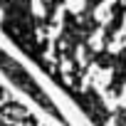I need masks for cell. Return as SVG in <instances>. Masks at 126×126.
Returning a JSON list of instances; mask_svg holds the SVG:
<instances>
[{"label": "cell", "instance_id": "cell-1", "mask_svg": "<svg viewBox=\"0 0 126 126\" xmlns=\"http://www.w3.org/2000/svg\"><path fill=\"white\" fill-rule=\"evenodd\" d=\"M0 69H3V72H5V77H10V79H13L20 89H25V94H30L35 101H40L47 111H52V114L62 121V116H59L57 106H54V104H52V99H49V96H47V94H45V92L35 84V79L30 77V72H25V69L17 64V62H15L10 54H5L3 49H0Z\"/></svg>", "mask_w": 126, "mask_h": 126}]
</instances>
